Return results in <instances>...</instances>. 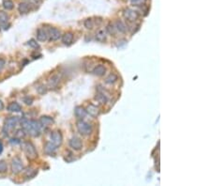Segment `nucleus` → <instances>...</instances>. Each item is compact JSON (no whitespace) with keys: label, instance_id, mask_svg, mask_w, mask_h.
Listing matches in <instances>:
<instances>
[{"label":"nucleus","instance_id":"obj_27","mask_svg":"<svg viewBox=\"0 0 211 186\" xmlns=\"http://www.w3.org/2000/svg\"><path fill=\"white\" fill-rule=\"evenodd\" d=\"M131 2H132V6L139 7V6H143V5H146V0H132Z\"/></svg>","mask_w":211,"mask_h":186},{"label":"nucleus","instance_id":"obj_38","mask_svg":"<svg viewBox=\"0 0 211 186\" xmlns=\"http://www.w3.org/2000/svg\"><path fill=\"white\" fill-rule=\"evenodd\" d=\"M2 151H3V144L1 141H0V154L2 153Z\"/></svg>","mask_w":211,"mask_h":186},{"label":"nucleus","instance_id":"obj_21","mask_svg":"<svg viewBox=\"0 0 211 186\" xmlns=\"http://www.w3.org/2000/svg\"><path fill=\"white\" fill-rule=\"evenodd\" d=\"M96 40L98 42H105L106 40V32L103 29H100L96 33Z\"/></svg>","mask_w":211,"mask_h":186},{"label":"nucleus","instance_id":"obj_26","mask_svg":"<svg viewBox=\"0 0 211 186\" xmlns=\"http://www.w3.org/2000/svg\"><path fill=\"white\" fill-rule=\"evenodd\" d=\"M107 32H108L110 35L115 36V34H116V32H117V31H116V28H115V25L109 24L108 25H107Z\"/></svg>","mask_w":211,"mask_h":186},{"label":"nucleus","instance_id":"obj_10","mask_svg":"<svg viewBox=\"0 0 211 186\" xmlns=\"http://www.w3.org/2000/svg\"><path fill=\"white\" fill-rule=\"evenodd\" d=\"M60 82V75L59 74H53L48 79V87L50 88H55Z\"/></svg>","mask_w":211,"mask_h":186},{"label":"nucleus","instance_id":"obj_16","mask_svg":"<svg viewBox=\"0 0 211 186\" xmlns=\"http://www.w3.org/2000/svg\"><path fill=\"white\" fill-rule=\"evenodd\" d=\"M47 38H48V34L45 30L43 28H39L38 29L37 31V39L39 42H45L47 40Z\"/></svg>","mask_w":211,"mask_h":186},{"label":"nucleus","instance_id":"obj_33","mask_svg":"<svg viewBox=\"0 0 211 186\" xmlns=\"http://www.w3.org/2000/svg\"><path fill=\"white\" fill-rule=\"evenodd\" d=\"M27 3L31 4V5H35V6H39L41 3V0H27Z\"/></svg>","mask_w":211,"mask_h":186},{"label":"nucleus","instance_id":"obj_9","mask_svg":"<svg viewBox=\"0 0 211 186\" xmlns=\"http://www.w3.org/2000/svg\"><path fill=\"white\" fill-rule=\"evenodd\" d=\"M70 146L71 149H73L74 151H80V149L83 148L82 140H81L79 137L74 136L70 140Z\"/></svg>","mask_w":211,"mask_h":186},{"label":"nucleus","instance_id":"obj_28","mask_svg":"<svg viewBox=\"0 0 211 186\" xmlns=\"http://www.w3.org/2000/svg\"><path fill=\"white\" fill-rule=\"evenodd\" d=\"M84 26L87 28V29H92L94 28V22L92 19H87L84 21Z\"/></svg>","mask_w":211,"mask_h":186},{"label":"nucleus","instance_id":"obj_34","mask_svg":"<svg viewBox=\"0 0 211 186\" xmlns=\"http://www.w3.org/2000/svg\"><path fill=\"white\" fill-rule=\"evenodd\" d=\"M25 135V131L24 130H19V131H17V133H16V136L18 138H22V137H24Z\"/></svg>","mask_w":211,"mask_h":186},{"label":"nucleus","instance_id":"obj_1","mask_svg":"<svg viewBox=\"0 0 211 186\" xmlns=\"http://www.w3.org/2000/svg\"><path fill=\"white\" fill-rule=\"evenodd\" d=\"M21 124L23 126V129L27 134L33 135V136H37L40 133V128L41 125L39 122L36 120H28L26 119H23L21 120Z\"/></svg>","mask_w":211,"mask_h":186},{"label":"nucleus","instance_id":"obj_8","mask_svg":"<svg viewBox=\"0 0 211 186\" xmlns=\"http://www.w3.org/2000/svg\"><path fill=\"white\" fill-rule=\"evenodd\" d=\"M95 99L100 103L103 104V103H107V101H108V99H109V96L105 93V91L102 88H98V92H97L96 96H95Z\"/></svg>","mask_w":211,"mask_h":186},{"label":"nucleus","instance_id":"obj_23","mask_svg":"<svg viewBox=\"0 0 211 186\" xmlns=\"http://www.w3.org/2000/svg\"><path fill=\"white\" fill-rule=\"evenodd\" d=\"M8 110L11 112H20L21 106L18 103H11L10 105L8 106Z\"/></svg>","mask_w":211,"mask_h":186},{"label":"nucleus","instance_id":"obj_18","mask_svg":"<svg viewBox=\"0 0 211 186\" xmlns=\"http://www.w3.org/2000/svg\"><path fill=\"white\" fill-rule=\"evenodd\" d=\"M74 114L75 116L78 117V119H84V117L87 116V110H84L83 107H81V106H77V107H75V109H74Z\"/></svg>","mask_w":211,"mask_h":186},{"label":"nucleus","instance_id":"obj_37","mask_svg":"<svg viewBox=\"0 0 211 186\" xmlns=\"http://www.w3.org/2000/svg\"><path fill=\"white\" fill-rule=\"evenodd\" d=\"M3 109H4V103H3V102L1 101V100H0V111L3 110Z\"/></svg>","mask_w":211,"mask_h":186},{"label":"nucleus","instance_id":"obj_14","mask_svg":"<svg viewBox=\"0 0 211 186\" xmlns=\"http://www.w3.org/2000/svg\"><path fill=\"white\" fill-rule=\"evenodd\" d=\"M39 122H40V125L41 126L48 127V126H50L53 123V120L49 116H42L41 117H40Z\"/></svg>","mask_w":211,"mask_h":186},{"label":"nucleus","instance_id":"obj_20","mask_svg":"<svg viewBox=\"0 0 211 186\" xmlns=\"http://www.w3.org/2000/svg\"><path fill=\"white\" fill-rule=\"evenodd\" d=\"M57 147H56L52 142H48L45 144V147H44V151H45L46 153L48 154H52L56 151Z\"/></svg>","mask_w":211,"mask_h":186},{"label":"nucleus","instance_id":"obj_17","mask_svg":"<svg viewBox=\"0 0 211 186\" xmlns=\"http://www.w3.org/2000/svg\"><path fill=\"white\" fill-rule=\"evenodd\" d=\"M30 4L26 3V2H22L19 4V7H18V10H19L20 13L22 14H26L30 11Z\"/></svg>","mask_w":211,"mask_h":186},{"label":"nucleus","instance_id":"obj_6","mask_svg":"<svg viewBox=\"0 0 211 186\" xmlns=\"http://www.w3.org/2000/svg\"><path fill=\"white\" fill-rule=\"evenodd\" d=\"M124 17L129 22H135L139 18V13L136 11H133L132 8H127L124 11Z\"/></svg>","mask_w":211,"mask_h":186},{"label":"nucleus","instance_id":"obj_19","mask_svg":"<svg viewBox=\"0 0 211 186\" xmlns=\"http://www.w3.org/2000/svg\"><path fill=\"white\" fill-rule=\"evenodd\" d=\"M105 72H106V69H105V67L103 65H98V66H96L95 68H94V70H93V74L95 75H97V76L104 75Z\"/></svg>","mask_w":211,"mask_h":186},{"label":"nucleus","instance_id":"obj_31","mask_svg":"<svg viewBox=\"0 0 211 186\" xmlns=\"http://www.w3.org/2000/svg\"><path fill=\"white\" fill-rule=\"evenodd\" d=\"M37 90L39 94H45L47 92V88L45 87V86L41 85V86H39V87L37 88Z\"/></svg>","mask_w":211,"mask_h":186},{"label":"nucleus","instance_id":"obj_30","mask_svg":"<svg viewBox=\"0 0 211 186\" xmlns=\"http://www.w3.org/2000/svg\"><path fill=\"white\" fill-rule=\"evenodd\" d=\"M38 173V171H36L35 169H28L25 172V176L28 178H33V177Z\"/></svg>","mask_w":211,"mask_h":186},{"label":"nucleus","instance_id":"obj_24","mask_svg":"<svg viewBox=\"0 0 211 186\" xmlns=\"http://www.w3.org/2000/svg\"><path fill=\"white\" fill-rule=\"evenodd\" d=\"M3 7L6 8L7 11H11L14 7V4L11 0H4L3 1Z\"/></svg>","mask_w":211,"mask_h":186},{"label":"nucleus","instance_id":"obj_5","mask_svg":"<svg viewBox=\"0 0 211 186\" xmlns=\"http://www.w3.org/2000/svg\"><path fill=\"white\" fill-rule=\"evenodd\" d=\"M11 170H12V173H14V174H18V173H20V172H22L24 170L23 162H22V160L19 157H15L12 160V162H11Z\"/></svg>","mask_w":211,"mask_h":186},{"label":"nucleus","instance_id":"obj_35","mask_svg":"<svg viewBox=\"0 0 211 186\" xmlns=\"http://www.w3.org/2000/svg\"><path fill=\"white\" fill-rule=\"evenodd\" d=\"M6 65V61L3 58H0V72L2 71V70L4 69V67Z\"/></svg>","mask_w":211,"mask_h":186},{"label":"nucleus","instance_id":"obj_32","mask_svg":"<svg viewBox=\"0 0 211 186\" xmlns=\"http://www.w3.org/2000/svg\"><path fill=\"white\" fill-rule=\"evenodd\" d=\"M27 45H28V46H30V47H32V48H36V49L39 48V44H38V42H36L35 40H33V39L29 40V42H27Z\"/></svg>","mask_w":211,"mask_h":186},{"label":"nucleus","instance_id":"obj_11","mask_svg":"<svg viewBox=\"0 0 211 186\" xmlns=\"http://www.w3.org/2000/svg\"><path fill=\"white\" fill-rule=\"evenodd\" d=\"M48 36H49V38H50L51 40H57L61 37V32L57 28H49Z\"/></svg>","mask_w":211,"mask_h":186},{"label":"nucleus","instance_id":"obj_12","mask_svg":"<svg viewBox=\"0 0 211 186\" xmlns=\"http://www.w3.org/2000/svg\"><path fill=\"white\" fill-rule=\"evenodd\" d=\"M87 113H88L89 115L93 117H97L98 115H100V109L95 106L94 104H88V106L87 108Z\"/></svg>","mask_w":211,"mask_h":186},{"label":"nucleus","instance_id":"obj_2","mask_svg":"<svg viewBox=\"0 0 211 186\" xmlns=\"http://www.w3.org/2000/svg\"><path fill=\"white\" fill-rule=\"evenodd\" d=\"M22 147H23V151L25 153V155L27 158L31 159V160H34V159L37 158L38 153L36 149L34 147V145L30 142H24L22 144Z\"/></svg>","mask_w":211,"mask_h":186},{"label":"nucleus","instance_id":"obj_3","mask_svg":"<svg viewBox=\"0 0 211 186\" xmlns=\"http://www.w3.org/2000/svg\"><path fill=\"white\" fill-rule=\"evenodd\" d=\"M76 126H77L78 132L83 135H89L93 131L91 124L84 120H79L77 123H76Z\"/></svg>","mask_w":211,"mask_h":186},{"label":"nucleus","instance_id":"obj_29","mask_svg":"<svg viewBox=\"0 0 211 186\" xmlns=\"http://www.w3.org/2000/svg\"><path fill=\"white\" fill-rule=\"evenodd\" d=\"M8 170V165L5 161H0V173H4Z\"/></svg>","mask_w":211,"mask_h":186},{"label":"nucleus","instance_id":"obj_15","mask_svg":"<svg viewBox=\"0 0 211 186\" xmlns=\"http://www.w3.org/2000/svg\"><path fill=\"white\" fill-rule=\"evenodd\" d=\"M115 26L116 28V31L119 32V33L125 34L126 32H127V26H126V25L124 24L122 21H119V20L116 21L115 24Z\"/></svg>","mask_w":211,"mask_h":186},{"label":"nucleus","instance_id":"obj_25","mask_svg":"<svg viewBox=\"0 0 211 186\" xmlns=\"http://www.w3.org/2000/svg\"><path fill=\"white\" fill-rule=\"evenodd\" d=\"M8 21V15L6 12H4L2 11H0V24L4 25Z\"/></svg>","mask_w":211,"mask_h":186},{"label":"nucleus","instance_id":"obj_4","mask_svg":"<svg viewBox=\"0 0 211 186\" xmlns=\"http://www.w3.org/2000/svg\"><path fill=\"white\" fill-rule=\"evenodd\" d=\"M18 122H19V119H18V117H10V119L6 120L5 124H4L3 132L5 134H7L10 131L13 130L16 127V125L18 124Z\"/></svg>","mask_w":211,"mask_h":186},{"label":"nucleus","instance_id":"obj_7","mask_svg":"<svg viewBox=\"0 0 211 186\" xmlns=\"http://www.w3.org/2000/svg\"><path fill=\"white\" fill-rule=\"evenodd\" d=\"M62 140H63V137H62V134L60 132H58V131L53 132L51 134V142L55 145L56 147L60 146L62 144Z\"/></svg>","mask_w":211,"mask_h":186},{"label":"nucleus","instance_id":"obj_13","mask_svg":"<svg viewBox=\"0 0 211 186\" xmlns=\"http://www.w3.org/2000/svg\"><path fill=\"white\" fill-rule=\"evenodd\" d=\"M62 42L66 45H70L73 42V34L71 32H67L62 36Z\"/></svg>","mask_w":211,"mask_h":186},{"label":"nucleus","instance_id":"obj_22","mask_svg":"<svg viewBox=\"0 0 211 186\" xmlns=\"http://www.w3.org/2000/svg\"><path fill=\"white\" fill-rule=\"evenodd\" d=\"M117 80H118V76H117V75H116L115 74H111L105 79V83L108 84V85H113V84H115Z\"/></svg>","mask_w":211,"mask_h":186},{"label":"nucleus","instance_id":"obj_36","mask_svg":"<svg viewBox=\"0 0 211 186\" xmlns=\"http://www.w3.org/2000/svg\"><path fill=\"white\" fill-rule=\"evenodd\" d=\"M24 102L26 103V104H32V103H33V99L32 98H28V97H26V98H25L24 99Z\"/></svg>","mask_w":211,"mask_h":186}]
</instances>
